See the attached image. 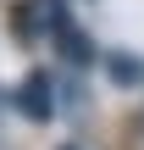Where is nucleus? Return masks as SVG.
Instances as JSON below:
<instances>
[{"instance_id":"f257e3e1","label":"nucleus","mask_w":144,"mask_h":150,"mask_svg":"<svg viewBox=\"0 0 144 150\" xmlns=\"http://www.w3.org/2000/svg\"><path fill=\"white\" fill-rule=\"evenodd\" d=\"M22 28H33V33H67L72 28L67 22V0H28Z\"/></svg>"},{"instance_id":"20e7f679","label":"nucleus","mask_w":144,"mask_h":150,"mask_svg":"<svg viewBox=\"0 0 144 150\" xmlns=\"http://www.w3.org/2000/svg\"><path fill=\"white\" fill-rule=\"evenodd\" d=\"M105 67H111L117 83H144V61H139V56H111Z\"/></svg>"},{"instance_id":"f03ea898","label":"nucleus","mask_w":144,"mask_h":150,"mask_svg":"<svg viewBox=\"0 0 144 150\" xmlns=\"http://www.w3.org/2000/svg\"><path fill=\"white\" fill-rule=\"evenodd\" d=\"M17 106H22L28 117H39V122H44V117L55 111V95H50V78H39V72H33V78H22V89H17Z\"/></svg>"},{"instance_id":"423d86ee","label":"nucleus","mask_w":144,"mask_h":150,"mask_svg":"<svg viewBox=\"0 0 144 150\" xmlns=\"http://www.w3.org/2000/svg\"><path fill=\"white\" fill-rule=\"evenodd\" d=\"M61 150H78V145H61Z\"/></svg>"},{"instance_id":"7ed1b4c3","label":"nucleus","mask_w":144,"mask_h":150,"mask_svg":"<svg viewBox=\"0 0 144 150\" xmlns=\"http://www.w3.org/2000/svg\"><path fill=\"white\" fill-rule=\"evenodd\" d=\"M55 39H61V56H67L72 67H89V61H94V50H89V39H83L78 28H67V33H55Z\"/></svg>"},{"instance_id":"39448f33","label":"nucleus","mask_w":144,"mask_h":150,"mask_svg":"<svg viewBox=\"0 0 144 150\" xmlns=\"http://www.w3.org/2000/svg\"><path fill=\"white\" fill-rule=\"evenodd\" d=\"M6 106H11V95H6V89H0V117H6Z\"/></svg>"}]
</instances>
